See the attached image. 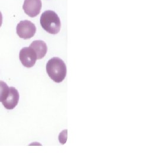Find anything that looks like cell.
Segmentation results:
<instances>
[{"label": "cell", "mask_w": 142, "mask_h": 160, "mask_svg": "<svg viewBox=\"0 0 142 160\" xmlns=\"http://www.w3.org/2000/svg\"><path fill=\"white\" fill-rule=\"evenodd\" d=\"M46 71L54 82L60 83L65 78L67 69L63 60L59 58L54 57L48 61L46 64Z\"/></svg>", "instance_id": "1"}, {"label": "cell", "mask_w": 142, "mask_h": 160, "mask_svg": "<svg viewBox=\"0 0 142 160\" xmlns=\"http://www.w3.org/2000/svg\"><path fill=\"white\" fill-rule=\"evenodd\" d=\"M40 22L42 28L49 33L55 34L60 32L61 20L53 11L47 10L43 12L41 15Z\"/></svg>", "instance_id": "2"}, {"label": "cell", "mask_w": 142, "mask_h": 160, "mask_svg": "<svg viewBox=\"0 0 142 160\" xmlns=\"http://www.w3.org/2000/svg\"><path fill=\"white\" fill-rule=\"evenodd\" d=\"M16 32L17 35L20 38L27 40L34 36L36 32V28L32 22L23 20L17 24Z\"/></svg>", "instance_id": "3"}, {"label": "cell", "mask_w": 142, "mask_h": 160, "mask_svg": "<svg viewBox=\"0 0 142 160\" xmlns=\"http://www.w3.org/2000/svg\"><path fill=\"white\" fill-rule=\"evenodd\" d=\"M19 58L24 67L31 68L33 67L37 59L36 53L30 47H25L20 51Z\"/></svg>", "instance_id": "4"}, {"label": "cell", "mask_w": 142, "mask_h": 160, "mask_svg": "<svg viewBox=\"0 0 142 160\" xmlns=\"http://www.w3.org/2000/svg\"><path fill=\"white\" fill-rule=\"evenodd\" d=\"M42 6L41 0H24L23 8L26 14L33 18L39 14Z\"/></svg>", "instance_id": "5"}, {"label": "cell", "mask_w": 142, "mask_h": 160, "mask_svg": "<svg viewBox=\"0 0 142 160\" xmlns=\"http://www.w3.org/2000/svg\"><path fill=\"white\" fill-rule=\"evenodd\" d=\"M19 98V92L17 89L14 87H10L8 95L2 103L5 108L8 110H12L17 106Z\"/></svg>", "instance_id": "6"}, {"label": "cell", "mask_w": 142, "mask_h": 160, "mask_svg": "<svg viewBox=\"0 0 142 160\" xmlns=\"http://www.w3.org/2000/svg\"><path fill=\"white\" fill-rule=\"evenodd\" d=\"M30 47L32 48L36 53L37 59L45 57L47 52V45L43 40H34L31 43Z\"/></svg>", "instance_id": "7"}, {"label": "cell", "mask_w": 142, "mask_h": 160, "mask_svg": "<svg viewBox=\"0 0 142 160\" xmlns=\"http://www.w3.org/2000/svg\"><path fill=\"white\" fill-rule=\"evenodd\" d=\"M9 87L5 82L0 81V102H2L8 95Z\"/></svg>", "instance_id": "8"}, {"label": "cell", "mask_w": 142, "mask_h": 160, "mask_svg": "<svg viewBox=\"0 0 142 160\" xmlns=\"http://www.w3.org/2000/svg\"><path fill=\"white\" fill-rule=\"evenodd\" d=\"M2 15L1 12H0V28L2 25Z\"/></svg>", "instance_id": "9"}]
</instances>
